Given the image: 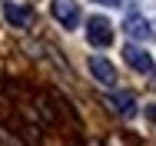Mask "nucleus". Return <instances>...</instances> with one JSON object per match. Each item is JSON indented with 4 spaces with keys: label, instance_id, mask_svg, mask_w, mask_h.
I'll return each instance as SVG.
<instances>
[{
    "label": "nucleus",
    "instance_id": "f257e3e1",
    "mask_svg": "<svg viewBox=\"0 0 156 146\" xmlns=\"http://www.w3.org/2000/svg\"><path fill=\"white\" fill-rule=\"evenodd\" d=\"M50 13H53V20L60 23V27L73 30L80 23V7H76V0H53L50 3Z\"/></svg>",
    "mask_w": 156,
    "mask_h": 146
},
{
    "label": "nucleus",
    "instance_id": "7ed1b4c3",
    "mask_svg": "<svg viewBox=\"0 0 156 146\" xmlns=\"http://www.w3.org/2000/svg\"><path fill=\"white\" fill-rule=\"evenodd\" d=\"M90 73L96 77V83H103V87H113L116 83V70H113V63L103 57H90Z\"/></svg>",
    "mask_w": 156,
    "mask_h": 146
},
{
    "label": "nucleus",
    "instance_id": "6e6552de",
    "mask_svg": "<svg viewBox=\"0 0 156 146\" xmlns=\"http://www.w3.org/2000/svg\"><path fill=\"white\" fill-rule=\"evenodd\" d=\"M146 116H150V123H156V103H150V106H146Z\"/></svg>",
    "mask_w": 156,
    "mask_h": 146
},
{
    "label": "nucleus",
    "instance_id": "f03ea898",
    "mask_svg": "<svg viewBox=\"0 0 156 146\" xmlns=\"http://www.w3.org/2000/svg\"><path fill=\"white\" fill-rule=\"evenodd\" d=\"M87 40H90L93 47H110V43H113V23H110L106 17H93V20L87 23Z\"/></svg>",
    "mask_w": 156,
    "mask_h": 146
},
{
    "label": "nucleus",
    "instance_id": "423d86ee",
    "mask_svg": "<svg viewBox=\"0 0 156 146\" xmlns=\"http://www.w3.org/2000/svg\"><path fill=\"white\" fill-rule=\"evenodd\" d=\"M3 17H7V23L10 27H27L33 20V13H30V7H20V3H3Z\"/></svg>",
    "mask_w": 156,
    "mask_h": 146
},
{
    "label": "nucleus",
    "instance_id": "39448f33",
    "mask_svg": "<svg viewBox=\"0 0 156 146\" xmlns=\"http://www.w3.org/2000/svg\"><path fill=\"white\" fill-rule=\"evenodd\" d=\"M123 57H126V63H129L136 73H150V70H153V60H150V53H146V50H140V47H133V43H126Z\"/></svg>",
    "mask_w": 156,
    "mask_h": 146
},
{
    "label": "nucleus",
    "instance_id": "20e7f679",
    "mask_svg": "<svg viewBox=\"0 0 156 146\" xmlns=\"http://www.w3.org/2000/svg\"><path fill=\"white\" fill-rule=\"evenodd\" d=\"M123 30H126V37H133V40H153V37H156L153 30H150V23H146L140 13H126Z\"/></svg>",
    "mask_w": 156,
    "mask_h": 146
},
{
    "label": "nucleus",
    "instance_id": "1a4fd4ad",
    "mask_svg": "<svg viewBox=\"0 0 156 146\" xmlns=\"http://www.w3.org/2000/svg\"><path fill=\"white\" fill-rule=\"evenodd\" d=\"M96 3H106V7H116L120 0H96Z\"/></svg>",
    "mask_w": 156,
    "mask_h": 146
},
{
    "label": "nucleus",
    "instance_id": "0eeeda50",
    "mask_svg": "<svg viewBox=\"0 0 156 146\" xmlns=\"http://www.w3.org/2000/svg\"><path fill=\"white\" fill-rule=\"evenodd\" d=\"M110 106H113L120 116H133V113H136V100H133V93H110Z\"/></svg>",
    "mask_w": 156,
    "mask_h": 146
}]
</instances>
